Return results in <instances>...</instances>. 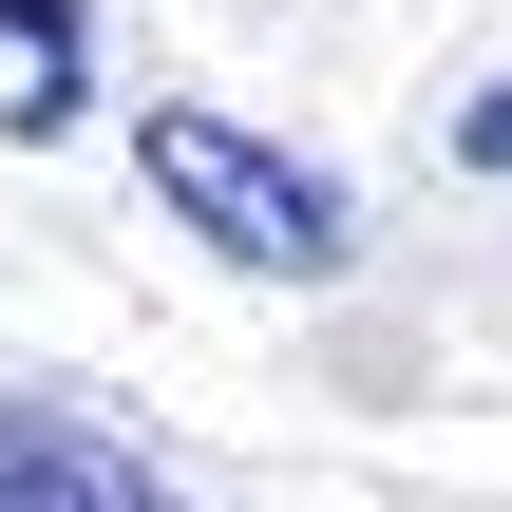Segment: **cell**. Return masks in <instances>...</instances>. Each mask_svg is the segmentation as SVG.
Listing matches in <instances>:
<instances>
[{
	"instance_id": "cell-3",
	"label": "cell",
	"mask_w": 512,
	"mask_h": 512,
	"mask_svg": "<svg viewBox=\"0 0 512 512\" xmlns=\"http://www.w3.org/2000/svg\"><path fill=\"white\" fill-rule=\"evenodd\" d=\"M76 76H95V19L76 0H0V133H76Z\"/></svg>"
},
{
	"instance_id": "cell-2",
	"label": "cell",
	"mask_w": 512,
	"mask_h": 512,
	"mask_svg": "<svg viewBox=\"0 0 512 512\" xmlns=\"http://www.w3.org/2000/svg\"><path fill=\"white\" fill-rule=\"evenodd\" d=\"M0 512H209L190 475H152L114 418H76V399H38V380H0Z\"/></svg>"
},
{
	"instance_id": "cell-4",
	"label": "cell",
	"mask_w": 512,
	"mask_h": 512,
	"mask_svg": "<svg viewBox=\"0 0 512 512\" xmlns=\"http://www.w3.org/2000/svg\"><path fill=\"white\" fill-rule=\"evenodd\" d=\"M456 171H494V190H512V76L475 95V114H456Z\"/></svg>"
},
{
	"instance_id": "cell-1",
	"label": "cell",
	"mask_w": 512,
	"mask_h": 512,
	"mask_svg": "<svg viewBox=\"0 0 512 512\" xmlns=\"http://www.w3.org/2000/svg\"><path fill=\"white\" fill-rule=\"evenodd\" d=\"M133 171H152V209H171L209 266H247V285H342V171H304L285 133H247V114H209V95H152V114H133Z\"/></svg>"
}]
</instances>
